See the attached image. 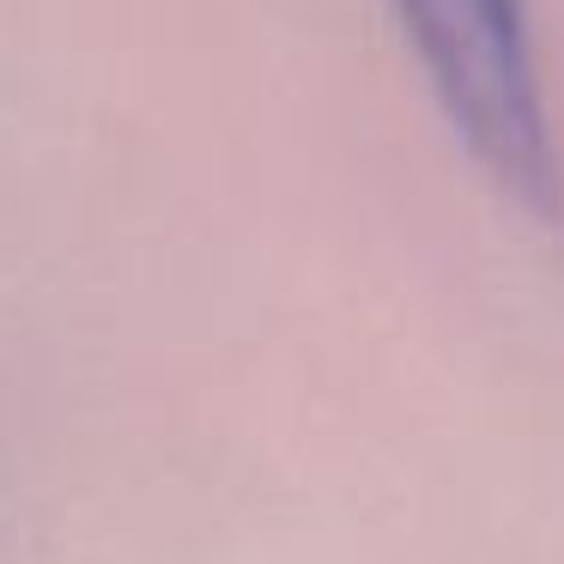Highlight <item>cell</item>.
Wrapping results in <instances>:
<instances>
[{
	"label": "cell",
	"instance_id": "1",
	"mask_svg": "<svg viewBox=\"0 0 564 564\" xmlns=\"http://www.w3.org/2000/svg\"><path fill=\"white\" fill-rule=\"evenodd\" d=\"M394 19L449 128L491 183L528 213L558 207V147L522 0H394Z\"/></svg>",
	"mask_w": 564,
	"mask_h": 564
}]
</instances>
